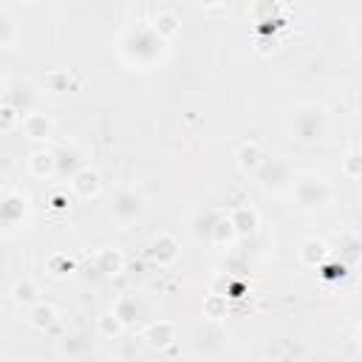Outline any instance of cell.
<instances>
[{"mask_svg": "<svg viewBox=\"0 0 362 362\" xmlns=\"http://www.w3.org/2000/svg\"><path fill=\"white\" fill-rule=\"evenodd\" d=\"M0 93H3V76H0Z\"/></svg>", "mask_w": 362, "mask_h": 362, "instance_id": "obj_28", "label": "cell"}, {"mask_svg": "<svg viewBox=\"0 0 362 362\" xmlns=\"http://www.w3.org/2000/svg\"><path fill=\"white\" fill-rule=\"evenodd\" d=\"M59 351L68 354V356H82V354L88 351V342H85V339H68V337H65V339L59 342Z\"/></svg>", "mask_w": 362, "mask_h": 362, "instance_id": "obj_24", "label": "cell"}, {"mask_svg": "<svg viewBox=\"0 0 362 362\" xmlns=\"http://www.w3.org/2000/svg\"><path fill=\"white\" fill-rule=\"evenodd\" d=\"M11 297H14V303H20V305H34V303L40 300V288H37L34 280L25 277V280H17V283H14Z\"/></svg>", "mask_w": 362, "mask_h": 362, "instance_id": "obj_18", "label": "cell"}, {"mask_svg": "<svg viewBox=\"0 0 362 362\" xmlns=\"http://www.w3.org/2000/svg\"><path fill=\"white\" fill-rule=\"evenodd\" d=\"M356 164H359V153H356V150H351V153H348V161H345V173H348L351 178H359Z\"/></svg>", "mask_w": 362, "mask_h": 362, "instance_id": "obj_26", "label": "cell"}, {"mask_svg": "<svg viewBox=\"0 0 362 362\" xmlns=\"http://www.w3.org/2000/svg\"><path fill=\"white\" fill-rule=\"evenodd\" d=\"M147 255H150V257H153L158 266H167V263H173V260L178 257V240H175L173 235L161 232V235H156V238L150 240Z\"/></svg>", "mask_w": 362, "mask_h": 362, "instance_id": "obj_8", "label": "cell"}, {"mask_svg": "<svg viewBox=\"0 0 362 362\" xmlns=\"http://www.w3.org/2000/svg\"><path fill=\"white\" fill-rule=\"evenodd\" d=\"M28 322L37 328V331H48L54 322H57V308L51 303H34L31 311H28Z\"/></svg>", "mask_w": 362, "mask_h": 362, "instance_id": "obj_13", "label": "cell"}, {"mask_svg": "<svg viewBox=\"0 0 362 362\" xmlns=\"http://www.w3.org/2000/svg\"><path fill=\"white\" fill-rule=\"evenodd\" d=\"M124 269V255L119 249H102L96 255V272L102 274H119Z\"/></svg>", "mask_w": 362, "mask_h": 362, "instance_id": "obj_16", "label": "cell"}, {"mask_svg": "<svg viewBox=\"0 0 362 362\" xmlns=\"http://www.w3.org/2000/svg\"><path fill=\"white\" fill-rule=\"evenodd\" d=\"M28 173L37 178H48L57 173V156L51 150H34L28 156Z\"/></svg>", "mask_w": 362, "mask_h": 362, "instance_id": "obj_10", "label": "cell"}, {"mask_svg": "<svg viewBox=\"0 0 362 362\" xmlns=\"http://www.w3.org/2000/svg\"><path fill=\"white\" fill-rule=\"evenodd\" d=\"M71 189L79 195V198H93V195H99V189H102V178H99V173L93 170V167H79L76 173H71Z\"/></svg>", "mask_w": 362, "mask_h": 362, "instance_id": "obj_7", "label": "cell"}, {"mask_svg": "<svg viewBox=\"0 0 362 362\" xmlns=\"http://www.w3.org/2000/svg\"><path fill=\"white\" fill-rule=\"evenodd\" d=\"M204 314H206L209 320L226 317V297H223V294H209V297L204 300Z\"/></svg>", "mask_w": 362, "mask_h": 362, "instance_id": "obj_22", "label": "cell"}, {"mask_svg": "<svg viewBox=\"0 0 362 362\" xmlns=\"http://www.w3.org/2000/svg\"><path fill=\"white\" fill-rule=\"evenodd\" d=\"M25 195L20 192H0V226L11 229L20 223V218L25 215Z\"/></svg>", "mask_w": 362, "mask_h": 362, "instance_id": "obj_6", "label": "cell"}, {"mask_svg": "<svg viewBox=\"0 0 362 362\" xmlns=\"http://www.w3.org/2000/svg\"><path fill=\"white\" fill-rule=\"evenodd\" d=\"M144 339H147L153 348H167V345L175 342V325H173L170 320H158V322H153V325L147 328Z\"/></svg>", "mask_w": 362, "mask_h": 362, "instance_id": "obj_12", "label": "cell"}, {"mask_svg": "<svg viewBox=\"0 0 362 362\" xmlns=\"http://www.w3.org/2000/svg\"><path fill=\"white\" fill-rule=\"evenodd\" d=\"M119 54L133 68H153L167 54V40H161L153 25H133L119 40Z\"/></svg>", "mask_w": 362, "mask_h": 362, "instance_id": "obj_1", "label": "cell"}, {"mask_svg": "<svg viewBox=\"0 0 362 362\" xmlns=\"http://www.w3.org/2000/svg\"><path fill=\"white\" fill-rule=\"evenodd\" d=\"M17 40V25L11 20V14L0 11V48H11Z\"/></svg>", "mask_w": 362, "mask_h": 362, "instance_id": "obj_21", "label": "cell"}, {"mask_svg": "<svg viewBox=\"0 0 362 362\" xmlns=\"http://www.w3.org/2000/svg\"><path fill=\"white\" fill-rule=\"evenodd\" d=\"M153 31L161 37V40H173L178 31H181V23H178V17L173 14V11H158L156 17H153Z\"/></svg>", "mask_w": 362, "mask_h": 362, "instance_id": "obj_15", "label": "cell"}, {"mask_svg": "<svg viewBox=\"0 0 362 362\" xmlns=\"http://www.w3.org/2000/svg\"><path fill=\"white\" fill-rule=\"evenodd\" d=\"M20 122H23V133H25L28 139H45V136H51V130H54V122H51L45 113H37V110H28Z\"/></svg>", "mask_w": 362, "mask_h": 362, "instance_id": "obj_9", "label": "cell"}, {"mask_svg": "<svg viewBox=\"0 0 362 362\" xmlns=\"http://www.w3.org/2000/svg\"><path fill=\"white\" fill-rule=\"evenodd\" d=\"M96 328H99V334L102 337H107V339H113V337H119L122 334V328H124V322L110 311V314H105V317H99V322H96Z\"/></svg>", "mask_w": 362, "mask_h": 362, "instance_id": "obj_20", "label": "cell"}, {"mask_svg": "<svg viewBox=\"0 0 362 362\" xmlns=\"http://www.w3.org/2000/svg\"><path fill=\"white\" fill-rule=\"evenodd\" d=\"M291 201L297 209L303 212H317V209H325L334 198V184L320 175V173H303L291 181Z\"/></svg>", "mask_w": 362, "mask_h": 362, "instance_id": "obj_2", "label": "cell"}, {"mask_svg": "<svg viewBox=\"0 0 362 362\" xmlns=\"http://www.w3.org/2000/svg\"><path fill=\"white\" fill-rule=\"evenodd\" d=\"M20 110L14 107V105H8V102H0V133H8V130H14L17 127V122H20Z\"/></svg>", "mask_w": 362, "mask_h": 362, "instance_id": "obj_23", "label": "cell"}, {"mask_svg": "<svg viewBox=\"0 0 362 362\" xmlns=\"http://www.w3.org/2000/svg\"><path fill=\"white\" fill-rule=\"evenodd\" d=\"M255 178L260 181V187H263L266 192H283V189H288L291 181H294L288 161L280 158V156H263V161H260L257 170H255Z\"/></svg>", "mask_w": 362, "mask_h": 362, "instance_id": "obj_4", "label": "cell"}, {"mask_svg": "<svg viewBox=\"0 0 362 362\" xmlns=\"http://www.w3.org/2000/svg\"><path fill=\"white\" fill-rule=\"evenodd\" d=\"M113 314L127 325V322H133L136 317H139V303H136V297H130V294H124V297H119L116 300V305H113Z\"/></svg>", "mask_w": 362, "mask_h": 362, "instance_id": "obj_19", "label": "cell"}, {"mask_svg": "<svg viewBox=\"0 0 362 362\" xmlns=\"http://www.w3.org/2000/svg\"><path fill=\"white\" fill-rule=\"evenodd\" d=\"M25 3H34V0H25Z\"/></svg>", "mask_w": 362, "mask_h": 362, "instance_id": "obj_29", "label": "cell"}, {"mask_svg": "<svg viewBox=\"0 0 362 362\" xmlns=\"http://www.w3.org/2000/svg\"><path fill=\"white\" fill-rule=\"evenodd\" d=\"M263 147L257 144V141H243L240 147H238V153H235V158H238V167L243 170V173H255L257 170V164L263 161Z\"/></svg>", "mask_w": 362, "mask_h": 362, "instance_id": "obj_11", "label": "cell"}, {"mask_svg": "<svg viewBox=\"0 0 362 362\" xmlns=\"http://www.w3.org/2000/svg\"><path fill=\"white\" fill-rule=\"evenodd\" d=\"M201 6H218V3H223V0H198Z\"/></svg>", "mask_w": 362, "mask_h": 362, "instance_id": "obj_27", "label": "cell"}, {"mask_svg": "<svg viewBox=\"0 0 362 362\" xmlns=\"http://www.w3.org/2000/svg\"><path fill=\"white\" fill-rule=\"evenodd\" d=\"M144 212H147V198H144L139 189H133V187L119 189V192L113 195V201H110V215H113L122 226L139 221Z\"/></svg>", "mask_w": 362, "mask_h": 362, "instance_id": "obj_5", "label": "cell"}, {"mask_svg": "<svg viewBox=\"0 0 362 362\" xmlns=\"http://www.w3.org/2000/svg\"><path fill=\"white\" fill-rule=\"evenodd\" d=\"M48 269H51V274H54V277H59V274L71 272V260H68L65 255H57V257H51V260H48Z\"/></svg>", "mask_w": 362, "mask_h": 362, "instance_id": "obj_25", "label": "cell"}, {"mask_svg": "<svg viewBox=\"0 0 362 362\" xmlns=\"http://www.w3.org/2000/svg\"><path fill=\"white\" fill-rule=\"evenodd\" d=\"M286 127H288L291 139H297L303 144H311V141L325 139V133H328V113L320 105H314V102H303V105L291 107V113L286 119Z\"/></svg>", "mask_w": 362, "mask_h": 362, "instance_id": "obj_3", "label": "cell"}, {"mask_svg": "<svg viewBox=\"0 0 362 362\" xmlns=\"http://www.w3.org/2000/svg\"><path fill=\"white\" fill-rule=\"evenodd\" d=\"M229 223L235 229V235H252L257 229V212L249 209V206H238L232 215H229Z\"/></svg>", "mask_w": 362, "mask_h": 362, "instance_id": "obj_14", "label": "cell"}, {"mask_svg": "<svg viewBox=\"0 0 362 362\" xmlns=\"http://www.w3.org/2000/svg\"><path fill=\"white\" fill-rule=\"evenodd\" d=\"M328 257V246L322 243V240H305L303 243V249H300V260L305 263V266H320L322 260Z\"/></svg>", "mask_w": 362, "mask_h": 362, "instance_id": "obj_17", "label": "cell"}]
</instances>
